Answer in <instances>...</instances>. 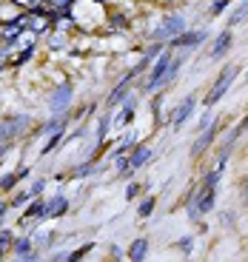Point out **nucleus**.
Returning <instances> with one entry per match:
<instances>
[{
    "label": "nucleus",
    "instance_id": "ddd939ff",
    "mask_svg": "<svg viewBox=\"0 0 248 262\" xmlns=\"http://www.w3.org/2000/svg\"><path fill=\"white\" fill-rule=\"evenodd\" d=\"M146 251H149V242H146V240H137V242H132V248H129V257H132V260H143Z\"/></svg>",
    "mask_w": 248,
    "mask_h": 262
},
{
    "label": "nucleus",
    "instance_id": "39448f33",
    "mask_svg": "<svg viewBox=\"0 0 248 262\" xmlns=\"http://www.w3.org/2000/svg\"><path fill=\"white\" fill-rule=\"evenodd\" d=\"M168 63H171V54H160V63L154 66V74H151V80H149V88L163 86V74H165V68H168Z\"/></svg>",
    "mask_w": 248,
    "mask_h": 262
},
{
    "label": "nucleus",
    "instance_id": "b1692460",
    "mask_svg": "<svg viewBox=\"0 0 248 262\" xmlns=\"http://www.w3.org/2000/svg\"><path fill=\"white\" fill-rule=\"evenodd\" d=\"M3 211H6V205H0V217H3Z\"/></svg>",
    "mask_w": 248,
    "mask_h": 262
},
{
    "label": "nucleus",
    "instance_id": "a211bd4d",
    "mask_svg": "<svg viewBox=\"0 0 248 262\" xmlns=\"http://www.w3.org/2000/svg\"><path fill=\"white\" fill-rule=\"evenodd\" d=\"M17 182V177L15 174H6V177H3V180H0V188H3V191H6V188H12V185H15Z\"/></svg>",
    "mask_w": 248,
    "mask_h": 262
},
{
    "label": "nucleus",
    "instance_id": "f8f14e48",
    "mask_svg": "<svg viewBox=\"0 0 248 262\" xmlns=\"http://www.w3.org/2000/svg\"><path fill=\"white\" fill-rule=\"evenodd\" d=\"M203 37H205V32H194V34H177V40H174V43H177V46H197V43L203 40Z\"/></svg>",
    "mask_w": 248,
    "mask_h": 262
},
{
    "label": "nucleus",
    "instance_id": "393cba45",
    "mask_svg": "<svg viewBox=\"0 0 248 262\" xmlns=\"http://www.w3.org/2000/svg\"><path fill=\"white\" fill-rule=\"evenodd\" d=\"M20 3H32V0H20Z\"/></svg>",
    "mask_w": 248,
    "mask_h": 262
},
{
    "label": "nucleus",
    "instance_id": "2eb2a0df",
    "mask_svg": "<svg viewBox=\"0 0 248 262\" xmlns=\"http://www.w3.org/2000/svg\"><path fill=\"white\" fill-rule=\"evenodd\" d=\"M17 29H20V20H17V23H9V26L3 29V37H6V40H15V37H17Z\"/></svg>",
    "mask_w": 248,
    "mask_h": 262
},
{
    "label": "nucleus",
    "instance_id": "6ab92c4d",
    "mask_svg": "<svg viewBox=\"0 0 248 262\" xmlns=\"http://www.w3.org/2000/svg\"><path fill=\"white\" fill-rule=\"evenodd\" d=\"M151 208H154V199H146V202L140 205V217H149V214H151Z\"/></svg>",
    "mask_w": 248,
    "mask_h": 262
},
{
    "label": "nucleus",
    "instance_id": "20e7f679",
    "mask_svg": "<svg viewBox=\"0 0 248 262\" xmlns=\"http://www.w3.org/2000/svg\"><path fill=\"white\" fill-rule=\"evenodd\" d=\"M194 103H197V97H185V100H182L180 106H177V111L171 114V123H174V126H182V123L188 120V114H191Z\"/></svg>",
    "mask_w": 248,
    "mask_h": 262
},
{
    "label": "nucleus",
    "instance_id": "5701e85b",
    "mask_svg": "<svg viewBox=\"0 0 248 262\" xmlns=\"http://www.w3.org/2000/svg\"><path fill=\"white\" fill-rule=\"evenodd\" d=\"M223 6H225V0H214V12H223Z\"/></svg>",
    "mask_w": 248,
    "mask_h": 262
},
{
    "label": "nucleus",
    "instance_id": "f257e3e1",
    "mask_svg": "<svg viewBox=\"0 0 248 262\" xmlns=\"http://www.w3.org/2000/svg\"><path fill=\"white\" fill-rule=\"evenodd\" d=\"M182 29H185V20H182L180 15H168V17L163 20V23L157 26L154 37H157V40H168V37H177V34L182 32Z\"/></svg>",
    "mask_w": 248,
    "mask_h": 262
},
{
    "label": "nucleus",
    "instance_id": "0eeeda50",
    "mask_svg": "<svg viewBox=\"0 0 248 262\" xmlns=\"http://www.w3.org/2000/svg\"><path fill=\"white\" fill-rule=\"evenodd\" d=\"M20 129H26V117H15V120H9L6 126H0V140H9V137H15Z\"/></svg>",
    "mask_w": 248,
    "mask_h": 262
},
{
    "label": "nucleus",
    "instance_id": "9b49d317",
    "mask_svg": "<svg viewBox=\"0 0 248 262\" xmlns=\"http://www.w3.org/2000/svg\"><path fill=\"white\" fill-rule=\"evenodd\" d=\"M149 157H151V151H149L146 146H140V148H137V151L132 154V160H129V168H140V165L146 163Z\"/></svg>",
    "mask_w": 248,
    "mask_h": 262
},
{
    "label": "nucleus",
    "instance_id": "4be33fe9",
    "mask_svg": "<svg viewBox=\"0 0 248 262\" xmlns=\"http://www.w3.org/2000/svg\"><path fill=\"white\" fill-rule=\"evenodd\" d=\"M114 165L120 168V171H126V168H129V160H126V157H117V160H114Z\"/></svg>",
    "mask_w": 248,
    "mask_h": 262
},
{
    "label": "nucleus",
    "instance_id": "f3484780",
    "mask_svg": "<svg viewBox=\"0 0 248 262\" xmlns=\"http://www.w3.org/2000/svg\"><path fill=\"white\" fill-rule=\"evenodd\" d=\"M15 248H17V254L23 257V254H29V251H32V242H29V240H17Z\"/></svg>",
    "mask_w": 248,
    "mask_h": 262
},
{
    "label": "nucleus",
    "instance_id": "dca6fc26",
    "mask_svg": "<svg viewBox=\"0 0 248 262\" xmlns=\"http://www.w3.org/2000/svg\"><path fill=\"white\" fill-rule=\"evenodd\" d=\"M246 17H248V0L243 3V6H240V9H237V12H234L231 23H240V20H246Z\"/></svg>",
    "mask_w": 248,
    "mask_h": 262
},
{
    "label": "nucleus",
    "instance_id": "a878e982",
    "mask_svg": "<svg viewBox=\"0 0 248 262\" xmlns=\"http://www.w3.org/2000/svg\"><path fill=\"white\" fill-rule=\"evenodd\" d=\"M246 129H248V120H246Z\"/></svg>",
    "mask_w": 248,
    "mask_h": 262
},
{
    "label": "nucleus",
    "instance_id": "423d86ee",
    "mask_svg": "<svg viewBox=\"0 0 248 262\" xmlns=\"http://www.w3.org/2000/svg\"><path fill=\"white\" fill-rule=\"evenodd\" d=\"M211 205H214V191H211V185H205V191L200 194L197 205H191V214H194V217H197V214H205Z\"/></svg>",
    "mask_w": 248,
    "mask_h": 262
},
{
    "label": "nucleus",
    "instance_id": "4468645a",
    "mask_svg": "<svg viewBox=\"0 0 248 262\" xmlns=\"http://www.w3.org/2000/svg\"><path fill=\"white\" fill-rule=\"evenodd\" d=\"M126 86H129V77H126V80H123V86H120V88H114V91H112V100H109V103H112V106H117V103H120V97H123V94H126Z\"/></svg>",
    "mask_w": 248,
    "mask_h": 262
},
{
    "label": "nucleus",
    "instance_id": "f03ea898",
    "mask_svg": "<svg viewBox=\"0 0 248 262\" xmlns=\"http://www.w3.org/2000/svg\"><path fill=\"white\" fill-rule=\"evenodd\" d=\"M234 74H237V68H225V71L220 74V80L214 83V88H211V91H208V97H205V106H214L217 100L228 91V86L234 83Z\"/></svg>",
    "mask_w": 248,
    "mask_h": 262
},
{
    "label": "nucleus",
    "instance_id": "412c9836",
    "mask_svg": "<svg viewBox=\"0 0 248 262\" xmlns=\"http://www.w3.org/2000/svg\"><path fill=\"white\" fill-rule=\"evenodd\" d=\"M37 214H43V205H40V202H34L32 208L26 211V217H37Z\"/></svg>",
    "mask_w": 248,
    "mask_h": 262
},
{
    "label": "nucleus",
    "instance_id": "6e6552de",
    "mask_svg": "<svg viewBox=\"0 0 248 262\" xmlns=\"http://www.w3.org/2000/svg\"><path fill=\"white\" fill-rule=\"evenodd\" d=\"M63 208H66V196H54V199H49V202L43 205V214H46V217H60Z\"/></svg>",
    "mask_w": 248,
    "mask_h": 262
},
{
    "label": "nucleus",
    "instance_id": "9d476101",
    "mask_svg": "<svg viewBox=\"0 0 248 262\" xmlns=\"http://www.w3.org/2000/svg\"><path fill=\"white\" fill-rule=\"evenodd\" d=\"M211 137H214V123H205V131L200 134V140H197V146H194V154H200L203 148L211 143Z\"/></svg>",
    "mask_w": 248,
    "mask_h": 262
},
{
    "label": "nucleus",
    "instance_id": "1a4fd4ad",
    "mask_svg": "<svg viewBox=\"0 0 248 262\" xmlns=\"http://www.w3.org/2000/svg\"><path fill=\"white\" fill-rule=\"evenodd\" d=\"M228 46H231V34H228V32H223L220 37H217V43H214V51H211V57H214V60H217V57H223Z\"/></svg>",
    "mask_w": 248,
    "mask_h": 262
},
{
    "label": "nucleus",
    "instance_id": "7ed1b4c3",
    "mask_svg": "<svg viewBox=\"0 0 248 262\" xmlns=\"http://www.w3.org/2000/svg\"><path fill=\"white\" fill-rule=\"evenodd\" d=\"M68 103H71V88L63 83V86L51 94V111H63V109H68Z\"/></svg>",
    "mask_w": 248,
    "mask_h": 262
},
{
    "label": "nucleus",
    "instance_id": "aec40b11",
    "mask_svg": "<svg viewBox=\"0 0 248 262\" xmlns=\"http://www.w3.org/2000/svg\"><path fill=\"white\" fill-rule=\"evenodd\" d=\"M9 242H12V234L9 231H0V248H6Z\"/></svg>",
    "mask_w": 248,
    "mask_h": 262
}]
</instances>
